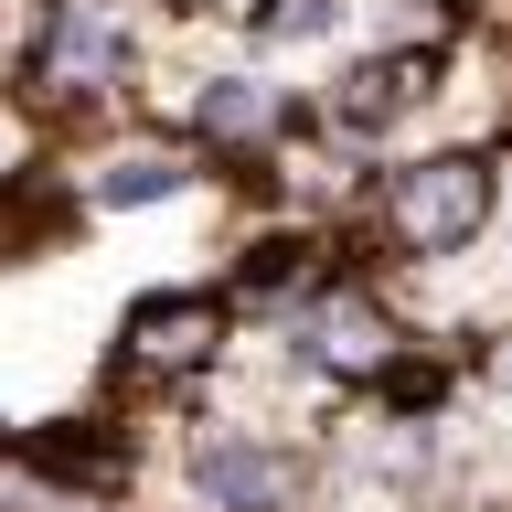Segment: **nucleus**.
I'll return each instance as SVG.
<instances>
[{"label": "nucleus", "instance_id": "obj_5", "mask_svg": "<svg viewBox=\"0 0 512 512\" xmlns=\"http://www.w3.org/2000/svg\"><path fill=\"white\" fill-rule=\"evenodd\" d=\"M75 224H86L75 160H22V171H0V267H32V256L75 246Z\"/></svg>", "mask_w": 512, "mask_h": 512}, {"label": "nucleus", "instance_id": "obj_1", "mask_svg": "<svg viewBox=\"0 0 512 512\" xmlns=\"http://www.w3.org/2000/svg\"><path fill=\"white\" fill-rule=\"evenodd\" d=\"M502 150L491 139H438V150H384L363 171V192L342 203V235L363 246V267H459V256L491 246L502 224Z\"/></svg>", "mask_w": 512, "mask_h": 512}, {"label": "nucleus", "instance_id": "obj_3", "mask_svg": "<svg viewBox=\"0 0 512 512\" xmlns=\"http://www.w3.org/2000/svg\"><path fill=\"white\" fill-rule=\"evenodd\" d=\"M192 512H310L320 502V448H299L267 416H214L182 438Z\"/></svg>", "mask_w": 512, "mask_h": 512}, {"label": "nucleus", "instance_id": "obj_4", "mask_svg": "<svg viewBox=\"0 0 512 512\" xmlns=\"http://www.w3.org/2000/svg\"><path fill=\"white\" fill-rule=\"evenodd\" d=\"M75 182H86V214H160V203H192L214 171H203V150L171 118H118L86 139Z\"/></svg>", "mask_w": 512, "mask_h": 512}, {"label": "nucleus", "instance_id": "obj_2", "mask_svg": "<svg viewBox=\"0 0 512 512\" xmlns=\"http://www.w3.org/2000/svg\"><path fill=\"white\" fill-rule=\"evenodd\" d=\"M235 342H246V310L224 299V278H160L118 310L107 384L118 395H192L235 363Z\"/></svg>", "mask_w": 512, "mask_h": 512}]
</instances>
